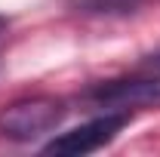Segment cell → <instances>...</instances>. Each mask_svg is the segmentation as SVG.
Wrapping results in <instances>:
<instances>
[{
    "label": "cell",
    "mask_w": 160,
    "mask_h": 157,
    "mask_svg": "<svg viewBox=\"0 0 160 157\" xmlns=\"http://www.w3.org/2000/svg\"><path fill=\"white\" fill-rule=\"evenodd\" d=\"M68 105L56 96H31L0 108V136L12 142H34L62 126Z\"/></svg>",
    "instance_id": "1"
},
{
    "label": "cell",
    "mask_w": 160,
    "mask_h": 157,
    "mask_svg": "<svg viewBox=\"0 0 160 157\" xmlns=\"http://www.w3.org/2000/svg\"><path fill=\"white\" fill-rule=\"evenodd\" d=\"M129 111H105L99 117L86 120L74 129L62 133V136L49 139L43 145V154H62V157H80V154H92L105 148L108 142H114L123 126H129Z\"/></svg>",
    "instance_id": "2"
},
{
    "label": "cell",
    "mask_w": 160,
    "mask_h": 157,
    "mask_svg": "<svg viewBox=\"0 0 160 157\" xmlns=\"http://www.w3.org/2000/svg\"><path fill=\"white\" fill-rule=\"evenodd\" d=\"M83 102L102 111H129L160 105V77H123L105 80L83 93Z\"/></svg>",
    "instance_id": "3"
},
{
    "label": "cell",
    "mask_w": 160,
    "mask_h": 157,
    "mask_svg": "<svg viewBox=\"0 0 160 157\" xmlns=\"http://www.w3.org/2000/svg\"><path fill=\"white\" fill-rule=\"evenodd\" d=\"M139 3L142 0H68L74 13H86V16H126L139 9Z\"/></svg>",
    "instance_id": "4"
},
{
    "label": "cell",
    "mask_w": 160,
    "mask_h": 157,
    "mask_svg": "<svg viewBox=\"0 0 160 157\" xmlns=\"http://www.w3.org/2000/svg\"><path fill=\"white\" fill-rule=\"evenodd\" d=\"M145 65H148V68H154V71H160V49H154L151 56H145Z\"/></svg>",
    "instance_id": "5"
},
{
    "label": "cell",
    "mask_w": 160,
    "mask_h": 157,
    "mask_svg": "<svg viewBox=\"0 0 160 157\" xmlns=\"http://www.w3.org/2000/svg\"><path fill=\"white\" fill-rule=\"evenodd\" d=\"M6 31H9V19H6V16H0V40H3Z\"/></svg>",
    "instance_id": "6"
}]
</instances>
